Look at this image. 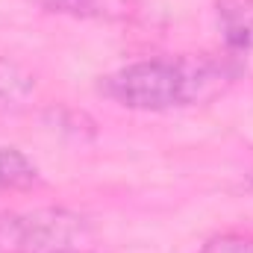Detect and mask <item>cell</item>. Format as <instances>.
I'll use <instances>...</instances> for the list:
<instances>
[{
	"mask_svg": "<svg viewBox=\"0 0 253 253\" xmlns=\"http://www.w3.org/2000/svg\"><path fill=\"white\" fill-rule=\"evenodd\" d=\"M245 77L242 53L203 50L180 56H156L124 65L100 77V94L135 112H171L206 106L224 97Z\"/></svg>",
	"mask_w": 253,
	"mask_h": 253,
	"instance_id": "6da1fadb",
	"label": "cell"
},
{
	"mask_svg": "<svg viewBox=\"0 0 253 253\" xmlns=\"http://www.w3.org/2000/svg\"><path fill=\"white\" fill-rule=\"evenodd\" d=\"M91 224L65 206L3 209L0 253H80L88 251Z\"/></svg>",
	"mask_w": 253,
	"mask_h": 253,
	"instance_id": "7a4b0ae2",
	"label": "cell"
},
{
	"mask_svg": "<svg viewBox=\"0 0 253 253\" xmlns=\"http://www.w3.org/2000/svg\"><path fill=\"white\" fill-rule=\"evenodd\" d=\"M215 18L230 50L253 53V0H218Z\"/></svg>",
	"mask_w": 253,
	"mask_h": 253,
	"instance_id": "3957f363",
	"label": "cell"
},
{
	"mask_svg": "<svg viewBox=\"0 0 253 253\" xmlns=\"http://www.w3.org/2000/svg\"><path fill=\"white\" fill-rule=\"evenodd\" d=\"M36 94V74L0 56V115L24 109Z\"/></svg>",
	"mask_w": 253,
	"mask_h": 253,
	"instance_id": "277c9868",
	"label": "cell"
},
{
	"mask_svg": "<svg viewBox=\"0 0 253 253\" xmlns=\"http://www.w3.org/2000/svg\"><path fill=\"white\" fill-rule=\"evenodd\" d=\"M42 183L36 162L18 147H0V194L6 191H30Z\"/></svg>",
	"mask_w": 253,
	"mask_h": 253,
	"instance_id": "5b68a950",
	"label": "cell"
},
{
	"mask_svg": "<svg viewBox=\"0 0 253 253\" xmlns=\"http://www.w3.org/2000/svg\"><path fill=\"white\" fill-rule=\"evenodd\" d=\"M47 12L74 15V18H121L126 15L124 0H39Z\"/></svg>",
	"mask_w": 253,
	"mask_h": 253,
	"instance_id": "8992f818",
	"label": "cell"
},
{
	"mask_svg": "<svg viewBox=\"0 0 253 253\" xmlns=\"http://www.w3.org/2000/svg\"><path fill=\"white\" fill-rule=\"evenodd\" d=\"M197 253H253V236L248 233H221L203 242Z\"/></svg>",
	"mask_w": 253,
	"mask_h": 253,
	"instance_id": "52a82bcc",
	"label": "cell"
},
{
	"mask_svg": "<svg viewBox=\"0 0 253 253\" xmlns=\"http://www.w3.org/2000/svg\"><path fill=\"white\" fill-rule=\"evenodd\" d=\"M248 183H251V189H253V174H251V180H248Z\"/></svg>",
	"mask_w": 253,
	"mask_h": 253,
	"instance_id": "ba28073f",
	"label": "cell"
},
{
	"mask_svg": "<svg viewBox=\"0 0 253 253\" xmlns=\"http://www.w3.org/2000/svg\"><path fill=\"white\" fill-rule=\"evenodd\" d=\"M80 253H94V251H80Z\"/></svg>",
	"mask_w": 253,
	"mask_h": 253,
	"instance_id": "9c48e42d",
	"label": "cell"
}]
</instances>
